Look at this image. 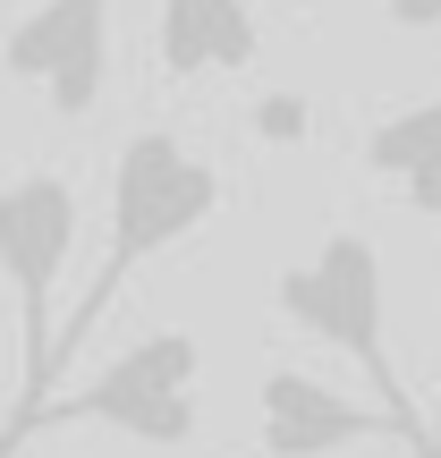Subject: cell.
<instances>
[{"mask_svg":"<svg viewBox=\"0 0 441 458\" xmlns=\"http://www.w3.org/2000/svg\"><path fill=\"white\" fill-rule=\"evenodd\" d=\"M433 289H441V255H433ZM433 458H441V391H433Z\"/></svg>","mask_w":441,"mask_h":458,"instance_id":"10","label":"cell"},{"mask_svg":"<svg viewBox=\"0 0 441 458\" xmlns=\"http://www.w3.org/2000/svg\"><path fill=\"white\" fill-rule=\"evenodd\" d=\"M153 51H162V77H221V68H255L263 26L246 0H162V26H153Z\"/></svg>","mask_w":441,"mask_h":458,"instance_id":"7","label":"cell"},{"mask_svg":"<svg viewBox=\"0 0 441 458\" xmlns=\"http://www.w3.org/2000/svg\"><path fill=\"white\" fill-rule=\"evenodd\" d=\"M365 170L408 196V213H441V102H408V111L365 128Z\"/></svg>","mask_w":441,"mask_h":458,"instance_id":"8","label":"cell"},{"mask_svg":"<svg viewBox=\"0 0 441 458\" xmlns=\"http://www.w3.org/2000/svg\"><path fill=\"white\" fill-rule=\"evenodd\" d=\"M0 68L17 85L51 102L60 119H85L111 85V0H43L9 26L0 43Z\"/></svg>","mask_w":441,"mask_h":458,"instance_id":"6","label":"cell"},{"mask_svg":"<svg viewBox=\"0 0 441 458\" xmlns=\"http://www.w3.org/2000/svg\"><path fill=\"white\" fill-rule=\"evenodd\" d=\"M0 458H17V450H0Z\"/></svg>","mask_w":441,"mask_h":458,"instance_id":"11","label":"cell"},{"mask_svg":"<svg viewBox=\"0 0 441 458\" xmlns=\"http://www.w3.org/2000/svg\"><path fill=\"white\" fill-rule=\"evenodd\" d=\"M272 297H280V314H289L306 340H323V348H340L348 365H365V382H374L382 408L416 416L408 382H399V357H391V340H382V255H374L365 229H331L306 263L280 272Z\"/></svg>","mask_w":441,"mask_h":458,"instance_id":"4","label":"cell"},{"mask_svg":"<svg viewBox=\"0 0 441 458\" xmlns=\"http://www.w3.org/2000/svg\"><path fill=\"white\" fill-rule=\"evenodd\" d=\"M196 374H204V340L196 331H145V340H128L111 365H102L94 382H77V391H60V399H43V408L26 416V433H43V425H111V433H128V442H145V450H187L196 442ZM17 433V442H26Z\"/></svg>","mask_w":441,"mask_h":458,"instance_id":"2","label":"cell"},{"mask_svg":"<svg viewBox=\"0 0 441 458\" xmlns=\"http://www.w3.org/2000/svg\"><path fill=\"white\" fill-rule=\"evenodd\" d=\"M255 442H263V458H340L357 442H408L416 458H433V425H416L399 408H357L331 382L297 374V365H272L255 391Z\"/></svg>","mask_w":441,"mask_h":458,"instance_id":"5","label":"cell"},{"mask_svg":"<svg viewBox=\"0 0 441 458\" xmlns=\"http://www.w3.org/2000/svg\"><path fill=\"white\" fill-rule=\"evenodd\" d=\"M68 255H77V187L60 179V170H26V179L0 187V280L17 289V331H26V382H17V416L9 433H0V450H17V433H26V416L51 399V331H60V314H51V297H60V272Z\"/></svg>","mask_w":441,"mask_h":458,"instance_id":"3","label":"cell"},{"mask_svg":"<svg viewBox=\"0 0 441 458\" xmlns=\"http://www.w3.org/2000/svg\"><path fill=\"white\" fill-rule=\"evenodd\" d=\"M255 136L263 145H297V136H306V102L297 94H263L255 102Z\"/></svg>","mask_w":441,"mask_h":458,"instance_id":"9","label":"cell"},{"mask_svg":"<svg viewBox=\"0 0 441 458\" xmlns=\"http://www.w3.org/2000/svg\"><path fill=\"white\" fill-rule=\"evenodd\" d=\"M229 179L204 153H187L170 128H136L111 162V238H102V263H94V289L60 314V340H51V374L77 365V348L94 340V323L111 314V297L145 272L153 255H170L179 238H196L204 221L221 213Z\"/></svg>","mask_w":441,"mask_h":458,"instance_id":"1","label":"cell"}]
</instances>
